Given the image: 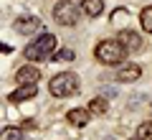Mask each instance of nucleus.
<instances>
[{
    "label": "nucleus",
    "mask_w": 152,
    "mask_h": 140,
    "mask_svg": "<svg viewBox=\"0 0 152 140\" xmlns=\"http://www.w3.org/2000/svg\"><path fill=\"white\" fill-rule=\"evenodd\" d=\"M137 140H152V122H142L137 127Z\"/></svg>",
    "instance_id": "15"
},
{
    "label": "nucleus",
    "mask_w": 152,
    "mask_h": 140,
    "mask_svg": "<svg viewBox=\"0 0 152 140\" xmlns=\"http://www.w3.org/2000/svg\"><path fill=\"white\" fill-rule=\"evenodd\" d=\"M15 31L18 33H36L38 28H43V23H41V18L36 16H23V18H15Z\"/></svg>",
    "instance_id": "6"
},
{
    "label": "nucleus",
    "mask_w": 152,
    "mask_h": 140,
    "mask_svg": "<svg viewBox=\"0 0 152 140\" xmlns=\"http://www.w3.org/2000/svg\"><path fill=\"white\" fill-rule=\"evenodd\" d=\"M38 94V87L36 84H23V87H18L15 92H10V102L13 104H18V102H26V99H33Z\"/></svg>",
    "instance_id": "7"
},
{
    "label": "nucleus",
    "mask_w": 152,
    "mask_h": 140,
    "mask_svg": "<svg viewBox=\"0 0 152 140\" xmlns=\"http://www.w3.org/2000/svg\"><path fill=\"white\" fill-rule=\"evenodd\" d=\"M0 140H23V133H20V127H3Z\"/></svg>",
    "instance_id": "14"
},
{
    "label": "nucleus",
    "mask_w": 152,
    "mask_h": 140,
    "mask_svg": "<svg viewBox=\"0 0 152 140\" xmlns=\"http://www.w3.org/2000/svg\"><path fill=\"white\" fill-rule=\"evenodd\" d=\"M48 89L53 97H71L79 92V76L74 71H61L48 81Z\"/></svg>",
    "instance_id": "3"
},
{
    "label": "nucleus",
    "mask_w": 152,
    "mask_h": 140,
    "mask_svg": "<svg viewBox=\"0 0 152 140\" xmlns=\"http://www.w3.org/2000/svg\"><path fill=\"white\" fill-rule=\"evenodd\" d=\"M117 41H119L127 51H140L142 49V38L137 36V31H129V28H122V31L117 33Z\"/></svg>",
    "instance_id": "5"
},
{
    "label": "nucleus",
    "mask_w": 152,
    "mask_h": 140,
    "mask_svg": "<svg viewBox=\"0 0 152 140\" xmlns=\"http://www.w3.org/2000/svg\"><path fill=\"white\" fill-rule=\"evenodd\" d=\"M38 76H41V71H38L36 66H31V64H28V66H20V69L15 71V81H18L20 87H23V84H36Z\"/></svg>",
    "instance_id": "8"
},
{
    "label": "nucleus",
    "mask_w": 152,
    "mask_h": 140,
    "mask_svg": "<svg viewBox=\"0 0 152 140\" xmlns=\"http://www.w3.org/2000/svg\"><path fill=\"white\" fill-rule=\"evenodd\" d=\"M74 51H71V49H61V51H56V54H53V61H71V59H74Z\"/></svg>",
    "instance_id": "16"
},
{
    "label": "nucleus",
    "mask_w": 152,
    "mask_h": 140,
    "mask_svg": "<svg viewBox=\"0 0 152 140\" xmlns=\"http://www.w3.org/2000/svg\"><path fill=\"white\" fill-rule=\"evenodd\" d=\"M53 18L56 23H61V26H76V21H79V8L74 5V3H58V5L53 8Z\"/></svg>",
    "instance_id": "4"
},
{
    "label": "nucleus",
    "mask_w": 152,
    "mask_h": 140,
    "mask_svg": "<svg viewBox=\"0 0 152 140\" xmlns=\"http://www.w3.org/2000/svg\"><path fill=\"white\" fill-rule=\"evenodd\" d=\"M89 112H91V115H107V99H104V97H94L91 99V102H89Z\"/></svg>",
    "instance_id": "12"
},
{
    "label": "nucleus",
    "mask_w": 152,
    "mask_h": 140,
    "mask_svg": "<svg viewBox=\"0 0 152 140\" xmlns=\"http://www.w3.org/2000/svg\"><path fill=\"white\" fill-rule=\"evenodd\" d=\"M53 54H56V36H51V33H41L33 43L26 46V59L28 61L53 59Z\"/></svg>",
    "instance_id": "1"
},
{
    "label": "nucleus",
    "mask_w": 152,
    "mask_h": 140,
    "mask_svg": "<svg viewBox=\"0 0 152 140\" xmlns=\"http://www.w3.org/2000/svg\"><path fill=\"white\" fill-rule=\"evenodd\" d=\"M89 117H91V112H89V110H81V107L69 110V122L76 125V127H84V125L89 122Z\"/></svg>",
    "instance_id": "10"
},
{
    "label": "nucleus",
    "mask_w": 152,
    "mask_h": 140,
    "mask_svg": "<svg viewBox=\"0 0 152 140\" xmlns=\"http://www.w3.org/2000/svg\"><path fill=\"white\" fill-rule=\"evenodd\" d=\"M81 8H84V13H86L89 18H99L104 13V3L102 0H84Z\"/></svg>",
    "instance_id": "11"
},
{
    "label": "nucleus",
    "mask_w": 152,
    "mask_h": 140,
    "mask_svg": "<svg viewBox=\"0 0 152 140\" xmlns=\"http://www.w3.org/2000/svg\"><path fill=\"white\" fill-rule=\"evenodd\" d=\"M140 76H142V69L137 64H127L124 69L117 71V79H119V81H137Z\"/></svg>",
    "instance_id": "9"
},
{
    "label": "nucleus",
    "mask_w": 152,
    "mask_h": 140,
    "mask_svg": "<svg viewBox=\"0 0 152 140\" xmlns=\"http://www.w3.org/2000/svg\"><path fill=\"white\" fill-rule=\"evenodd\" d=\"M140 23H142V28H145L147 33H152V5H147L145 10H142V16H140Z\"/></svg>",
    "instance_id": "13"
},
{
    "label": "nucleus",
    "mask_w": 152,
    "mask_h": 140,
    "mask_svg": "<svg viewBox=\"0 0 152 140\" xmlns=\"http://www.w3.org/2000/svg\"><path fill=\"white\" fill-rule=\"evenodd\" d=\"M94 54H96V59L102 61V64H122L129 51H127L117 38H107V41H99L96 43Z\"/></svg>",
    "instance_id": "2"
}]
</instances>
